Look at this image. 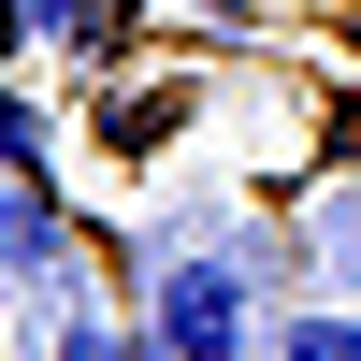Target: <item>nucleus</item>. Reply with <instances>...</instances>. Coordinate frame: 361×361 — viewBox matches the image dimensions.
I'll use <instances>...</instances> for the list:
<instances>
[{"label":"nucleus","mask_w":361,"mask_h":361,"mask_svg":"<svg viewBox=\"0 0 361 361\" xmlns=\"http://www.w3.org/2000/svg\"><path fill=\"white\" fill-rule=\"evenodd\" d=\"M260 347V275L231 246H159V275H145V361H246Z\"/></svg>","instance_id":"1"},{"label":"nucleus","mask_w":361,"mask_h":361,"mask_svg":"<svg viewBox=\"0 0 361 361\" xmlns=\"http://www.w3.org/2000/svg\"><path fill=\"white\" fill-rule=\"evenodd\" d=\"M0 275L73 304V217H58V188H44V173H15V159H0Z\"/></svg>","instance_id":"2"},{"label":"nucleus","mask_w":361,"mask_h":361,"mask_svg":"<svg viewBox=\"0 0 361 361\" xmlns=\"http://www.w3.org/2000/svg\"><path fill=\"white\" fill-rule=\"evenodd\" d=\"M275 361H361V318H333V304H289Z\"/></svg>","instance_id":"3"},{"label":"nucleus","mask_w":361,"mask_h":361,"mask_svg":"<svg viewBox=\"0 0 361 361\" xmlns=\"http://www.w3.org/2000/svg\"><path fill=\"white\" fill-rule=\"evenodd\" d=\"M0 159H15V173H44V188H58V130H44V116L15 102V87H0Z\"/></svg>","instance_id":"4"},{"label":"nucleus","mask_w":361,"mask_h":361,"mask_svg":"<svg viewBox=\"0 0 361 361\" xmlns=\"http://www.w3.org/2000/svg\"><path fill=\"white\" fill-rule=\"evenodd\" d=\"M116 15H130V0H29V29H44V44H102Z\"/></svg>","instance_id":"5"},{"label":"nucleus","mask_w":361,"mask_h":361,"mask_svg":"<svg viewBox=\"0 0 361 361\" xmlns=\"http://www.w3.org/2000/svg\"><path fill=\"white\" fill-rule=\"evenodd\" d=\"M58 361H130L116 333H87V318H58Z\"/></svg>","instance_id":"6"},{"label":"nucleus","mask_w":361,"mask_h":361,"mask_svg":"<svg viewBox=\"0 0 361 361\" xmlns=\"http://www.w3.org/2000/svg\"><path fill=\"white\" fill-rule=\"evenodd\" d=\"M333 246H347V260H361V188H333Z\"/></svg>","instance_id":"7"},{"label":"nucleus","mask_w":361,"mask_h":361,"mask_svg":"<svg viewBox=\"0 0 361 361\" xmlns=\"http://www.w3.org/2000/svg\"><path fill=\"white\" fill-rule=\"evenodd\" d=\"M15 44H29V0H0V58H15Z\"/></svg>","instance_id":"8"}]
</instances>
